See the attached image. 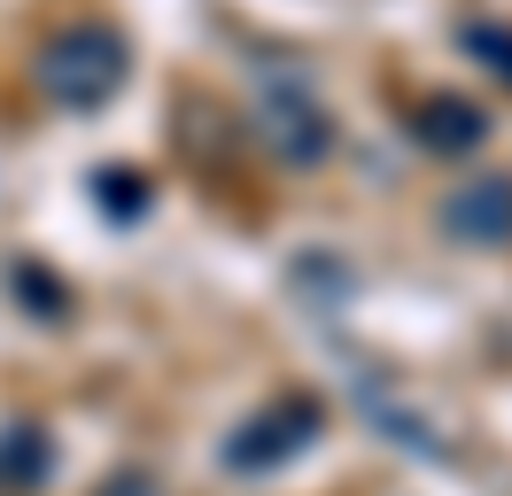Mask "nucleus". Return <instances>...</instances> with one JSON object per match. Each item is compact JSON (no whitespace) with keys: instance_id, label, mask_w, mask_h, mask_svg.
I'll list each match as a JSON object with an SVG mask.
<instances>
[{"instance_id":"1","label":"nucleus","mask_w":512,"mask_h":496,"mask_svg":"<svg viewBox=\"0 0 512 496\" xmlns=\"http://www.w3.org/2000/svg\"><path fill=\"white\" fill-rule=\"evenodd\" d=\"M125 70H132V47L117 24H63L32 55V78L55 109H101V101H117Z\"/></svg>"},{"instance_id":"2","label":"nucleus","mask_w":512,"mask_h":496,"mask_svg":"<svg viewBox=\"0 0 512 496\" xmlns=\"http://www.w3.org/2000/svg\"><path fill=\"white\" fill-rule=\"evenodd\" d=\"M256 140L280 155V163H295V171H311V163L334 155V117H326L319 86L295 62H272L264 86H256Z\"/></svg>"},{"instance_id":"3","label":"nucleus","mask_w":512,"mask_h":496,"mask_svg":"<svg viewBox=\"0 0 512 496\" xmlns=\"http://www.w3.org/2000/svg\"><path fill=\"white\" fill-rule=\"evenodd\" d=\"M326 434V403L319 396H272L264 411H249L241 427L225 434V473H280V465H295L311 442Z\"/></svg>"},{"instance_id":"4","label":"nucleus","mask_w":512,"mask_h":496,"mask_svg":"<svg viewBox=\"0 0 512 496\" xmlns=\"http://www.w3.org/2000/svg\"><path fill=\"white\" fill-rule=\"evenodd\" d=\"M435 225H443V241H458V248H505L512 241V179L450 186L443 210H435Z\"/></svg>"},{"instance_id":"5","label":"nucleus","mask_w":512,"mask_h":496,"mask_svg":"<svg viewBox=\"0 0 512 496\" xmlns=\"http://www.w3.org/2000/svg\"><path fill=\"white\" fill-rule=\"evenodd\" d=\"M350 396H357V411H365V419H373V427H381L388 442H404L412 458H450L443 427H435L427 411H412V403L396 396L388 380H373V372H357V380H350Z\"/></svg>"},{"instance_id":"6","label":"nucleus","mask_w":512,"mask_h":496,"mask_svg":"<svg viewBox=\"0 0 512 496\" xmlns=\"http://www.w3.org/2000/svg\"><path fill=\"white\" fill-rule=\"evenodd\" d=\"M412 140L427 155H474L489 140V117H481L474 101H458V93H435V101L412 109Z\"/></svg>"},{"instance_id":"7","label":"nucleus","mask_w":512,"mask_h":496,"mask_svg":"<svg viewBox=\"0 0 512 496\" xmlns=\"http://www.w3.org/2000/svg\"><path fill=\"white\" fill-rule=\"evenodd\" d=\"M55 473V434L39 419H8L0 427V496H39Z\"/></svg>"},{"instance_id":"8","label":"nucleus","mask_w":512,"mask_h":496,"mask_svg":"<svg viewBox=\"0 0 512 496\" xmlns=\"http://www.w3.org/2000/svg\"><path fill=\"white\" fill-rule=\"evenodd\" d=\"M94 202L125 225V217L148 210V179H140V171H125V163H109V171H94Z\"/></svg>"},{"instance_id":"9","label":"nucleus","mask_w":512,"mask_h":496,"mask_svg":"<svg viewBox=\"0 0 512 496\" xmlns=\"http://www.w3.org/2000/svg\"><path fill=\"white\" fill-rule=\"evenodd\" d=\"M466 55H481V70L512 86V24H466Z\"/></svg>"},{"instance_id":"10","label":"nucleus","mask_w":512,"mask_h":496,"mask_svg":"<svg viewBox=\"0 0 512 496\" xmlns=\"http://www.w3.org/2000/svg\"><path fill=\"white\" fill-rule=\"evenodd\" d=\"M101 496H156V481H148V473H117Z\"/></svg>"}]
</instances>
